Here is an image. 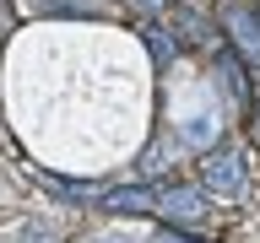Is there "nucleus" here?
Listing matches in <instances>:
<instances>
[{
  "label": "nucleus",
  "mask_w": 260,
  "mask_h": 243,
  "mask_svg": "<svg viewBox=\"0 0 260 243\" xmlns=\"http://www.w3.org/2000/svg\"><path fill=\"white\" fill-rule=\"evenodd\" d=\"M255 135H260V87H255Z\"/></svg>",
  "instance_id": "0eeeda50"
},
{
  "label": "nucleus",
  "mask_w": 260,
  "mask_h": 243,
  "mask_svg": "<svg viewBox=\"0 0 260 243\" xmlns=\"http://www.w3.org/2000/svg\"><path fill=\"white\" fill-rule=\"evenodd\" d=\"M157 243H201V238H190V232H162Z\"/></svg>",
  "instance_id": "423d86ee"
},
{
  "label": "nucleus",
  "mask_w": 260,
  "mask_h": 243,
  "mask_svg": "<svg viewBox=\"0 0 260 243\" xmlns=\"http://www.w3.org/2000/svg\"><path fill=\"white\" fill-rule=\"evenodd\" d=\"M141 6H157V0H141Z\"/></svg>",
  "instance_id": "6e6552de"
},
{
  "label": "nucleus",
  "mask_w": 260,
  "mask_h": 243,
  "mask_svg": "<svg viewBox=\"0 0 260 243\" xmlns=\"http://www.w3.org/2000/svg\"><path fill=\"white\" fill-rule=\"evenodd\" d=\"M157 211H168L174 222H195L206 206H201V194H195V189H168V194H157Z\"/></svg>",
  "instance_id": "7ed1b4c3"
},
{
  "label": "nucleus",
  "mask_w": 260,
  "mask_h": 243,
  "mask_svg": "<svg viewBox=\"0 0 260 243\" xmlns=\"http://www.w3.org/2000/svg\"><path fill=\"white\" fill-rule=\"evenodd\" d=\"M222 76H228V92L244 97V65H239V54H233V49H222Z\"/></svg>",
  "instance_id": "39448f33"
},
{
  "label": "nucleus",
  "mask_w": 260,
  "mask_h": 243,
  "mask_svg": "<svg viewBox=\"0 0 260 243\" xmlns=\"http://www.w3.org/2000/svg\"><path fill=\"white\" fill-rule=\"evenodd\" d=\"M206 189L228 194V200L244 189V157H239V151H211V157H206Z\"/></svg>",
  "instance_id": "f257e3e1"
},
{
  "label": "nucleus",
  "mask_w": 260,
  "mask_h": 243,
  "mask_svg": "<svg viewBox=\"0 0 260 243\" xmlns=\"http://www.w3.org/2000/svg\"><path fill=\"white\" fill-rule=\"evenodd\" d=\"M109 211H130V216H141V211H157V194L152 189H103L98 194Z\"/></svg>",
  "instance_id": "f03ea898"
},
{
  "label": "nucleus",
  "mask_w": 260,
  "mask_h": 243,
  "mask_svg": "<svg viewBox=\"0 0 260 243\" xmlns=\"http://www.w3.org/2000/svg\"><path fill=\"white\" fill-rule=\"evenodd\" d=\"M228 27L239 32V44L249 49V60H260V16L255 11H233V16H228Z\"/></svg>",
  "instance_id": "20e7f679"
}]
</instances>
